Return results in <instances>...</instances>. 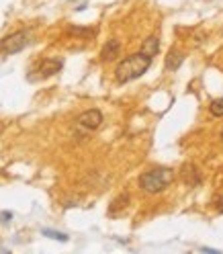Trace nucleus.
Here are the masks:
<instances>
[{
  "instance_id": "nucleus-1",
  "label": "nucleus",
  "mask_w": 223,
  "mask_h": 254,
  "mask_svg": "<svg viewBox=\"0 0 223 254\" xmlns=\"http://www.w3.org/2000/svg\"><path fill=\"white\" fill-rule=\"evenodd\" d=\"M152 62H154V58L148 56V54H143V52H137V54H131V56L123 58L117 64V68H115V80L119 84H127V82L137 80V78H141L150 70Z\"/></svg>"
},
{
  "instance_id": "nucleus-2",
  "label": "nucleus",
  "mask_w": 223,
  "mask_h": 254,
  "mask_svg": "<svg viewBox=\"0 0 223 254\" xmlns=\"http://www.w3.org/2000/svg\"><path fill=\"white\" fill-rule=\"evenodd\" d=\"M174 170L172 168H152L148 172H143L141 177H139V187L143 193H148V195H158V193H162V190H166L172 181H174Z\"/></svg>"
},
{
  "instance_id": "nucleus-3",
  "label": "nucleus",
  "mask_w": 223,
  "mask_h": 254,
  "mask_svg": "<svg viewBox=\"0 0 223 254\" xmlns=\"http://www.w3.org/2000/svg\"><path fill=\"white\" fill-rule=\"evenodd\" d=\"M29 43H31V33L29 31H14V33L0 39V54L2 56L19 54V52L25 50Z\"/></svg>"
},
{
  "instance_id": "nucleus-4",
  "label": "nucleus",
  "mask_w": 223,
  "mask_h": 254,
  "mask_svg": "<svg viewBox=\"0 0 223 254\" xmlns=\"http://www.w3.org/2000/svg\"><path fill=\"white\" fill-rule=\"evenodd\" d=\"M105 117L99 109H88L84 111V113H80L76 117V125L78 127H82V129H88V131H94V129H99V127L103 125Z\"/></svg>"
},
{
  "instance_id": "nucleus-5",
  "label": "nucleus",
  "mask_w": 223,
  "mask_h": 254,
  "mask_svg": "<svg viewBox=\"0 0 223 254\" xmlns=\"http://www.w3.org/2000/svg\"><path fill=\"white\" fill-rule=\"evenodd\" d=\"M63 68V60L61 58H45L41 60V64L37 66V78H50L54 74H57Z\"/></svg>"
},
{
  "instance_id": "nucleus-6",
  "label": "nucleus",
  "mask_w": 223,
  "mask_h": 254,
  "mask_svg": "<svg viewBox=\"0 0 223 254\" xmlns=\"http://www.w3.org/2000/svg\"><path fill=\"white\" fill-rule=\"evenodd\" d=\"M119 54H121V43L117 39H109L101 50V60L103 62H113V60L119 58Z\"/></svg>"
},
{
  "instance_id": "nucleus-7",
  "label": "nucleus",
  "mask_w": 223,
  "mask_h": 254,
  "mask_svg": "<svg viewBox=\"0 0 223 254\" xmlns=\"http://www.w3.org/2000/svg\"><path fill=\"white\" fill-rule=\"evenodd\" d=\"M182 62H184V56L178 50H170L168 56H166V62H164V68L168 72H176L182 66Z\"/></svg>"
},
{
  "instance_id": "nucleus-8",
  "label": "nucleus",
  "mask_w": 223,
  "mask_h": 254,
  "mask_svg": "<svg viewBox=\"0 0 223 254\" xmlns=\"http://www.w3.org/2000/svg\"><path fill=\"white\" fill-rule=\"evenodd\" d=\"M68 33L74 37H82V39H92L97 37V29L94 27H80V25H72L68 27Z\"/></svg>"
},
{
  "instance_id": "nucleus-9",
  "label": "nucleus",
  "mask_w": 223,
  "mask_h": 254,
  "mask_svg": "<svg viewBox=\"0 0 223 254\" xmlns=\"http://www.w3.org/2000/svg\"><path fill=\"white\" fill-rule=\"evenodd\" d=\"M127 205H129V195L123 193L117 199H113V203H111V207H109V215H119Z\"/></svg>"
},
{
  "instance_id": "nucleus-10",
  "label": "nucleus",
  "mask_w": 223,
  "mask_h": 254,
  "mask_svg": "<svg viewBox=\"0 0 223 254\" xmlns=\"http://www.w3.org/2000/svg\"><path fill=\"white\" fill-rule=\"evenodd\" d=\"M139 52H143V54H148V56H152V58H156V54L160 52V39L158 37H148L146 41H143V45H141V50Z\"/></svg>"
},
{
  "instance_id": "nucleus-11",
  "label": "nucleus",
  "mask_w": 223,
  "mask_h": 254,
  "mask_svg": "<svg viewBox=\"0 0 223 254\" xmlns=\"http://www.w3.org/2000/svg\"><path fill=\"white\" fill-rule=\"evenodd\" d=\"M209 113L213 117H223V99H213L209 103Z\"/></svg>"
},
{
  "instance_id": "nucleus-12",
  "label": "nucleus",
  "mask_w": 223,
  "mask_h": 254,
  "mask_svg": "<svg viewBox=\"0 0 223 254\" xmlns=\"http://www.w3.org/2000/svg\"><path fill=\"white\" fill-rule=\"evenodd\" d=\"M43 236H47V238H54V240H59V242H68V234H61V232H56V230H43L41 232Z\"/></svg>"
},
{
  "instance_id": "nucleus-13",
  "label": "nucleus",
  "mask_w": 223,
  "mask_h": 254,
  "mask_svg": "<svg viewBox=\"0 0 223 254\" xmlns=\"http://www.w3.org/2000/svg\"><path fill=\"white\" fill-rule=\"evenodd\" d=\"M12 217V213L10 211H2V213H0V221H2V224H6V221Z\"/></svg>"
},
{
  "instance_id": "nucleus-14",
  "label": "nucleus",
  "mask_w": 223,
  "mask_h": 254,
  "mask_svg": "<svg viewBox=\"0 0 223 254\" xmlns=\"http://www.w3.org/2000/svg\"><path fill=\"white\" fill-rule=\"evenodd\" d=\"M217 211H219V213H223V195H221V199L217 201Z\"/></svg>"
},
{
  "instance_id": "nucleus-15",
  "label": "nucleus",
  "mask_w": 223,
  "mask_h": 254,
  "mask_svg": "<svg viewBox=\"0 0 223 254\" xmlns=\"http://www.w3.org/2000/svg\"><path fill=\"white\" fill-rule=\"evenodd\" d=\"M221 141H223V131H221Z\"/></svg>"
},
{
  "instance_id": "nucleus-16",
  "label": "nucleus",
  "mask_w": 223,
  "mask_h": 254,
  "mask_svg": "<svg viewBox=\"0 0 223 254\" xmlns=\"http://www.w3.org/2000/svg\"><path fill=\"white\" fill-rule=\"evenodd\" d=\"M0 131H2V127H0Z\"/></svg>"
}]
</instances>
